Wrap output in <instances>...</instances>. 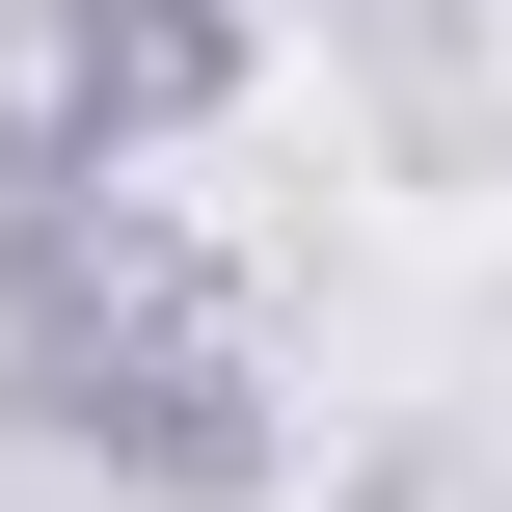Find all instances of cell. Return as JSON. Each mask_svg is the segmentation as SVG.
Masks as SVG:
<instances>
[{"mask_svg":"<svg viewBox=\"0 0 512 512\" xmlns=\"http://www.w3.org/2000/svg\"><path fill=\"white\" fill-rule=\"evenodd\" d=\"M0 459L108 486V512H270L297 486V405H270L243 297H135V324H27L0 351Z\"/></svg>","mask_w":512,"mask_h":512,"instance_id":"1","label":"cell"},{"mask_svg":"<svg viewBox=\"0 0 512 512\" xmlns=\"http://www.w3.org/2000/svg\"><path fill=\"white\" fill-rule=\"evenodd\" d=\"M0 81H54L108 162H189V135H243L270 0H27V54H0Z\"/></svg>","mask_w":512,"mask_h":512,"instance_id":"2","label":"cell"}]
</instances>
